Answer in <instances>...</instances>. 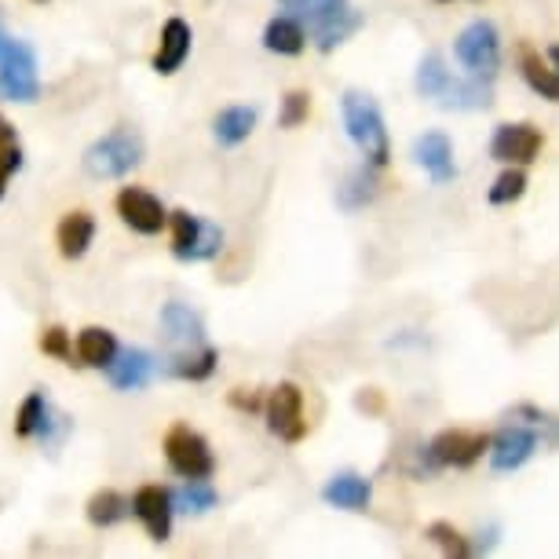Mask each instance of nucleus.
Listing matches in <instances>:
<instances>
[{
  "mask_svg": "<svg viewBox=\"0 0 559 559\" xmlns=\"http://www.w3.org/2000/svg\"><path fill=\"white\" fill-rule=\"evenodd\" d=\"M341 114H344L347 135H352V143L362 151V157L369 165L384 168L388 162H392V140H388L384 114H381V107H377L373 96H366V92H344Z\"/></svg>",
  "mask_w": 559,
  "mask_h": 559,
  "instance_id": "nucleus-1",
  "label": "nucleus"
},
{
  "mask_svg": "<svg viewBox=\"0 0 559 559\" xmlns=\"http://www.w3.org/2000/svg\"><path fill=\"white\" fill-rule=\"evenodd\" d=\"M143 135L121 124V129H114L84 151V173L96 179H121L143 162Z\"/></svg>",
  "mask_w": 559,
  "mask_h": 559,
  "instance_id": "nucleus-2",
  "label": "nucleus"
},
{
  "mask_svg": "<svg viewBox=\"0 0 559 559\" xmlns=\"http://www.w3.org/2000/svg\"><path fill=\"white\" fill-rule=\"evenodd\" d=\"M453 56L464 70L472 73V78H487L493 81L501 70V34L498 26L490 23V19H476V23H468L453 40Z\"/></svg>",
  "mask_w": 559,
  "mask_h": 559,
  "instance_id": "nucleus-3",
  "label": "nucleus"
},
{
  "mask_svg": "<svg viewBox=\"0 0 559 559\" xmlns=\"http://www.w3.org/2000/svg\"><path fill=\"white\" fill-rule=\"evenodd\" d=\"M40 96L37 56L26 40H8L0 56V99L8 103H34Z\"/></svg>",
  "mask_w": 559,
  "mask_h": 559,
  "instance_id": "nucleus-4",
  "label": "nucleus"
},
{
  "mask_svg": "<svg viewBox=\"0 0 559 559\" xmlns=\"http://www.w3.org/2000/svg\"><path fill=\"white\" fill-rule=\"evenodd\" d=\"M165 457H168V468H173L179 479H209L216 472V457H213V450H209V442L187 425L168 428Z\"/></svg>",
  "mask_w": 559,
  "mask_h": 559,
  "instance_id": "nucleus-5",
  "label": "nucleus"
},
{
  "mask_svg": "<svg viewBox=\"0 0 559 559\" xmlns=\"http://www.w3.org/2000/svg\"><path fill=\"white\" fill-rule=\"evenodd\" d=\"M173 252L179 260H213L219 246H224V230L213 219L191 216V213H173Z\"/></svg>",
  "mask_w": 559,
  "mask_h": 559,
  "instance_id": "nucleus-6",
  "label": "nucleus"
},
{
  "mask_svg": "<svg viewBox=\"0 0 559 559\" xmlns=\"http://www.w3.org/2000/svg\"><path fill=\"white\" fill-rule=\"evenodd\" d=\"M487 450H490L487 431H464V428L439 431V436L425 447V453L436 468H472Z\"/></svg>",
  "mask_w": 559,
  "mask_h": 559,
  "instance_id": "nucleus-7",
  "label": "nucleus"
},
{
  "mask_svg": "<svg viewBox=\"0 0 559 559\" xmlns=\"http://www.w3.org/2000/svg\"><path fill=\"white\" fill-rule=\"evenodd\" d=\"M267 428L278 439L286 442H300L308 436V420H304V392L293 381H282L274 392L267 395Z\"/></svg>",
  "mask_w": 559,
  "mask_h": 559,
  "instance_id": "nucleus-8",
  "label": "nucleus"
},
{
  "mask_svg": "<svg viewBox=\"0 0 559 559\" xmlns=\"http://www.w3.org/2000/svg\"><path fill=\"white\" fill-rule=\"evenodd\" d=\"M537 442L542 436L531 428V425H504L498 436L490 439V468L498 472V476H509V472H520L526 461L534 457Z\"/></svg>",
  "mask_w": 559,
  "mask_h": 559,
  "instance_id": "nucleus-9",
  "label": "nucleus"
},
{
  "mask_svg": "<svg viewBox=\"0 0 559 559\" xmlns=\"http://www.w3.org/2000/svg\"><path fill=\"white\" fill-rule=\"evenodd\" d=\"M542 132L534 124H498L493 129V140H490V157L501 165H534L537 154H542Z\"/></svg>",
  "mask_w": 559,
  "mask_h": 559,
  "instance_id": "nucleus-10",
  "label": "nucleus"
},
{
  "mask_svg": "<svg viewBox=\"0 0 559 559\" xmlns=\"http://www.w3.org/2000/svg\"><path fill=\"white\" fill-rule=\"evenodd\" d=\"M118 216L124 219V227H132L135 235H162V227L168 224L165 205L157 202L151 191L143 187H124L118 194Z\"/></svg>",
  "mask_w": 559,
  "mask_h": 559,
  "instance_id": "nucleus-11",
  "label": "nucleus"
},
{
  "mask_svg": "<svg viewBox=\"0 0 559 559\" xmlns=\"http://www.w3.org/2000/svg\"><path fill=\"white\" fill-rule=\"evenodd\" d=\"M173 490L165 487H140L132 498V515L146 526L151 542H168L173 537Z\"/></svg>",
  "mask_w": 559,
  "mask_h": 559,
  "instance_id": "nucleus-12",
  "label": "nucleus"
},
{
  "mask_svg": "<svg viewBox=\"0 0 559 559\" xmlns=\"http://www.w3.org/2000/svg\"><path fill=\"white\" fill-rule=\"evenodd\" d=\"M154 355L151 352H143V347H118V355L107 362V377H110V384L118 388V392H140V388L151 384V377H154Z\"/></svg>",
  "mask_w": 559,
  "mask_h": 559,
  "instance_id": "nucleus-13",
  "label": "nucleus"
},
{
  "mask_svg": "<svg viewBox=\"0 0 559 559\" xmlns=\"http://www.w3.org/2000/svg\"><path fill=\"white\" fill-rule=\"evenodd\" d=\"M162 330H165V341L173 344L176 352H187V347L205 344V319L191 308V304H179V300L165 304Z\"/></svg>",
  "mask_w": 559,
  "mask_h": 559,
  "instance_id": "nucleus-14",
  "label": "nucleus"
},
{
  "mask_svg": "<svg viewBox=\"0 0 559 559\" xmlns=\"http://www.w3.org/2000/svg\"><path fill=\"white\" fill-rule=\"evenodd\" d=\"M414 162L436 179V183H450L457 179V165H453V143L447 132H425L414 140Z\"/></svg>",
  "mask_w": 559,
  "mask_h": 559,
  "instance_id": "nucleus-15",
  "label": "nucleus"
},
{
  "mask_svg": "<svg viewBox=\"0 0 559 559\" xmlns=\"http://www.w3.org/2000/svg\"><path fill=\"white\" fill-rule=\"evenodd\" d=\"M187 56H191V26H187L183 19H168L162 26V40H157L154 59H151L154 73L168 78V73H176L183 67Z\"/></svg>",
  "mask_w": 559,
  "mask_h": 559,
  "instance_id": "nucleus-16",
  "label": "nucleus"
},
{
  "mask_svg": "<svg viewBox=\"0 0 559 559\" xmlns=\"http://www.w3.org/2000/svg\"><path fill=\"white\" fill-rule=\"evenodd\" d=\"M322 501L344 512H366L369 501H373V483L358 476V472H341L322 487Z\"/></svg>",
  "mask_w": 559,
  "mask_h": 559,
  "instance_id": "nucleus-17",
  "label": "nucleus"
},
{
  "mask_svg": "<svg viewBox=\"0 0 559 559\" xmlns=\"http://www.w3.org/2000/svg\"><path fill=\"white\" fill-rule=\"evenodd\" d=\"M490 103H493V84L487 78H468V81L450 78V84L439 96V107L447 110H487Z\"/></svg>",
  "mask_w": 559,
  "mask_h": 559,
  "instance_id": "nucleus-18",
  "label": "nucleus"
},
{
  "mask_svg": "<svg viewBox=\"0 0 559 559\" xmlns=\"http://www.w3.org/2000/svg\"><path fill=\"white\" fill-rule=\"evenodd\" d=\"M92 238H96V219H92L88 213H67L59 219L56 227V246L67 260H81L84 252H88Z\"/></svg>",
  "mask_w": 559,
  "mask_h": 559,
  "instance_id": "nucleus-19",
  "label": "nucleus"
},
{
  "mask_svg": "<svg viewBox=\"0 0 559 559\" xmlns=\"http://www.w3.org/2000/svg\"><path fill=\"white\" fill-rule=\"evenodd\" d=\"M216 358L219 352L216 347H187V352H176L173 358L165 362V373L168 377H179V381H209L216 373Z\"/></svg>",
  "mask_w": 559,
  "mask_h": 559,
  "instance_id": "nucleus-20",
  "label": "nucleus"
},
{
  "mask_svg": "<svg viewBox=\"0 0 559 559\" xmlns=\"http://www.w3.org/2000/svg\"><path fill=\"white\" fill-rule=\"evenodd\" d=\"M257 121H260V110L257 107H227V110L216 114L213 135H216L219 146H238V143H246L249 135H252Z\"/></svg>",
  "mask_w": 559,
  "mask_h": 559,
  "instance_id": "nucleus-21",
  "label": "nucleus"
},
{
  "mask_svg": "<svg viewBox=\"0 0 559 559\" xmlns=\"http://www.w3.org/2000/svg\"><path fill=\"white\" fill-rule=\"evenodd\" d=\"M304 45H308V34L293 15H278L263 26V48L274 51V56H300Z\"/></svg>",
  "mask_w": 559,
  "mask_h": 559,
  "instance_id": "nucleus-22",
  "label": "nucleus"
},
{
  "mask_svg": "<svg viewBox=\"0 0 559 559\" xmlns=\"http://www.w3.org/2000/svg\"><path fill=\"white\" fill-rule=\"evenodd\" d=\"M520 70H523V81L531 84V92H537V96L548 103H559V73L548 67L534 48L520 51Z\"/></svg>",
  "mask_w": 559,
  "mask_h": 559,
  "instance_id": "nucleus-23",
  "label": "nucleus"
},
{
  "mask_svg": "<svg viewBox=\"0 0 559 559\" xmlns=\"http://www.w3.org/2000/svg\"><path fill=\"white\" fill-rule=\"evenodd\" d=\"M114 355H118V336H114L110 330H99V325H88V330H81V336H78L81 366L107 369V362H110Z\"/></svg>",
  "mask_w": 559,
  "mask_h": 559,
  "instance_id": "nucleus-24",
  "label": "nucleus"
},
{
  "mask_svg": "<svg viewBox=\"0 0 559 559\" xmlns=\"http://www.w3.org/2000/svg\"><path fill=\"white\" fill-rule=\"evenodd\" d=\"M373 198H377V168L366 162L362 168H355V173L347 176V183L341 187V205L347 213H355V209L369 205Z\"/></svg>",
  "mask_w": 559,
  "mask_h": 559,
  "instance_id": "nucleus-25",
  "label": "nucleus"
},
{
  "mask_svg": "<svg viewBox=\"0 0 559 559\" xmlns=\"http://www.w3.org/2000/svg\"><path fill=\"white\" fill-rule=\"evenodd\" d=\"M450 78H453V73L447 70V62H442L439 51H428V56L420 59V67H417L414 88H417V96L439 99V96H442V88L450 84Z\"/></svg>",
  "mask_w": 559,
  "mask_h": 559,
  "instance_id": "nucleus-26",
  "label": "nucleus"
},
{
  "mask_svg": "<svg viewBox=\"0 0 559 559\" xmlns=\"http://www.w3.org/2000/svg\"><path fill=\"white\" fill-rule=\"evenodd\" d=\"M132 512V501L121 498L118 490H99L88 498V523L92 526H114Z\"/></svg>",
  "mask_w": 559,
  "mask_h": 559,
  "instance_id": "nucleus-27",
  "label": "nucleus"
},
{
  "mask_svg": "<svg viewBox=\"0 0 559 559\" xmlns=\"http://www.w3.org/2000/svg\"><path fill=\"white\" fill-rule=\"evenodd\" d=\"M347 8V0H286V12L304 26H325L330 19H336Z\"/></svg>",
  "mask_w": 559,
  "mask_h": 559,
  "instance_id": "nucleus-28",
  "label": "nucleus"
},
{
  "mask_svg": "<svg viewBox=\"0 0 559 559\" xmlns=\"http://www.w3.org/2000/svg\"><path fill=\"white\" fill-rule=\"evenodd\" d=\"M216 490L209 487L205 479H187L183 487H179L176 493H173V509L176 512H194V515H202V512H209V509H216Z\"/></svg>",
  "mask_w": 559,
  "mask_h": 559,
  "instance_id": "nucleus-29",
  "label": "nucleus"
},
{
  "mask_svg": "<svg viewBox=\"0 0 559 559\" xmlns=\"http://www.w3.org/2000/svg\"><path fill=\"white\" fill-rule=\"evenodd\" d=\"M358 26H362V15H358L355 8H344L336 19H330L325 26H319V51H333L336 45H344V40L352 37Z\"/></svg>",
  "mask_w": 559,
  "mask_h": 559,
  "instance_id": "nucleus-30",
  "label": "nucleus"
},
{
  "mask_svg": "<svg viewBox=\"0 0 559 559\" xmlns=\"http://www.w3.org/2000/svg\"><path fill=\"white\" fill-rule=\"evenodd\" d=\"M45 420H48V399L40 392H29L15 414V436H23V439L37 436V431L45 428Z\"/></svg>",
  "mask_w": 559,
  "mask_h": 559,
  "instance_id": "nucleus-31",
  "label": "nucleus"
},
{
  "mask_svg": "<svg viewBox=\"0 0 559 559\" xmlns=\"http://www.w3.org/2000/svg\"><path fill=\"white\" fill-rule=\"evenodd\" d=\"M523 194H526V173L520 165H512V168H504L498 179H493L487 202L490 205H512V202H520Z\"/></svg>",
  "mask_w": 559,
  "mask_h": 559,
  "instance_id": "nucleus-32",
  "label": "nucleus"
},
{
  "mask_svg": "<svg viewBox=\"0 0 559 559\" xmlns=\"http://www.w3.org/2000/svg\"><path fill=\"white\" fill-rule=\"evenodd\" d=\"M428 542H436L447 556H472L468 537H464L457 526H450V523H442V520L428 526Z\"/></svg>",
  "mask_w": 559,
  "mask_h": 559,
  "instance_id": "nucleus-33",
  "label": "nucleus"
},
{
  "mask_svg": "<svg viewBox=\"0 0 559 559\" xmlns=\"http://www.w3.org/2000/svg\"><path fill=\"white\" fill-rule=\"evenodd\" d=\"M311 114V92L304 88H293L286 99H282V114H278V124L282 129H297V124L308 121Z\"/></svg>",
  "mask_w": 559,
  "mask_h": 559,
  "instance_id": "nucleus-34",
  "label": "nucleus"
},
{
  "mask_svg": "<svg viewBox=\"0 0 559 559\" xmlns=\"http://www.w3.org/2000/svg\"><path fill=\"white\" fill-rule=\"evenodd\" d=\"M515 414L531 417L526 425H531L537 436H542V442H548V447H559V417L545 414V409H537L531 403H520V406H515Z\"/></svg>",
  "mask_w": 559,
  "mask_h": 559,
  "instance_id": "nucleus-35",
  "label": "nucleus"
},
{
  "mask_svg": "<svg viewBox=\"0 0 559 559\" xmlns=\"http://www.w3.org/2000/svg\"><path fill=\"white\" fill-rule=\"evenodd\" d=\"M40 352L59 358V362H70L73 358V344H70V333L62 325H51V330L40 333Z\"/></svg>",
  "mask_w": 559,
  "mask_h": 559,
  "instance_id": "nucleus-36",
  "label": "nucleus"
},
{
  "mask_svg": "<svg viewBox=\"0 0 559 559\" xmlns=\"http://www.w3.org/2000/svg\"><path fill=\"white\" fill-rule=\"evenodd\" d=\"M19 168H23V151H19V143H4L0 146V198H4L8 179H12Z\"/></svg>",
  "mask_w": 559,
  "mask_h": 559,
  "instance_id": "nucleus-37",
  "label": "nucleus"
},
{
  "mask_svg": "<svg viewBox=\"0 0 559 559\" xmlns=\"http://www.w3.org/2000/svg\"><path fill=\"white\" fill-rule=\"evenodd\" d=\"M230 403H235L238 409H249V414H252V409H260V399L257 395H241V388L230 395Z\"/></svg>",
  "mask_w": 559,
  "mask_h": 559,
  "instance_id": "nucleus-38",
  "label": "nucleus"
},
{
  "mask_svg": "<svg viewBox=\"0 0 559 559\" xmlns=\"http://www.w3.org/2000/svg\"><path fill=\"white\" fill-rule=\"evenodd\" d=\"M4 143H15V129L4 118H0V146H4Z\"/></svg>",
  "mask_w": 559,
  "mask_h": 559,
  "instance_id": "nucleus-39",
  "label": "nucleus"
},
{
  "mask_svg": "<svg viewBox=\"0 0 559 559\" xmlns=\"http://www.w3.org/2000/svg\"><path fill=\"white\" fill-rule=\"evenodd\" d=\"M548 67H552V70L559 73V45H552V48H548Z\"/></svg>",
  "mask_w": 559,
  "mask_h": 559,
  "instance_id": "nucleus-40",
  "label": "nucleus"
},
{
  "mask_svg": "<svg viewBox=\"0 0 559 559\" xmlns=\"http://www.w3.org/2000/svg\"><path fill=\"white\" fill-rule=\"evenodd\" d=\"M4 45H8V37H4V29H0V56H4Z\"/></svg>",
  "mask_w": 559,
  "mask_h": 559,
  "instance_id": "nucleus-41",
  "label": "nucleus"
},
{
  "mask_svg": "<svg viewBox=\"0 0 559 559\" xmlns=\"http://www.w3.org/2000/svg\"><path fill=\"white\" fill-rule=\"evenodd\" d=\"M439 4H453V0H439Z\"/></svg>",
  "mask_w": 559,
  "mask_h": 559,
  "instance_id": "nucleus-42",
  "label": "nucleus"
}]
</instances>
